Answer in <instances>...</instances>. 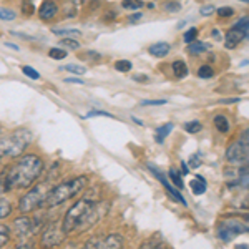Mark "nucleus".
<instances>
[{"mask_svg":"<svg viewBox=\"0 0 249 249\" xmlns=\"http://www.w3.org/2000/svg\"><path fill=\"white\" fill-rule=\"evenodd\" d=\"M43 171V161L37 155H25L7 170V186L12 190H25L37 181Z\"/></svg>","mask_w":249,"mask_h":249,"instance_id":"obj_1","label":"nucleus"},{"mask_svg":"<svg viewBox=\"0 0 249 249\" xmlns=\"http://www.w3.org/2000/svg\"><path fill=\"white\" fill-rule=\"evenodd\" d=\"M87 183H88L87 176H77V178H71V179H68V181L57 184L55 188H52L50 195H48V198L45 201V206H50V208L60 206L62 203L68 201L70 198H73V196H77L78 193H82L85 190Z\"/></svg>","mask_w":249,"mask_h":249,"instance_id":"obj_2","label":"nucleus"},{"mask_svg":"<svg viewBox=\"0 0 249 249\" xmlns=\"http://www.w3.org/2000/svg\"><path fill=\"white\" fill-rule=\"evenodd\" d=\"M32 142V131L27 128H18L0 138V158H15L27 150Z\"/></svg>","mask_w":249,"mask_h":249,"instance_id":"obj_3","label":"nucleus"},{"mask_svg":"<svg viewBox=\"0 0 249 249\" xmlns=\"http://www.w3.org/2000/svg\"><path fill=\"white\" fill-rule=\"evenodd\" d=\"M50 191H52V188L48 183H38L37 186H34L29 193H25V195L20 198L18 211L27 214V213H34L35 210H38V208L45 206V201H47L48 195H50Z\"/></svg>","mask_w":249,"mask_h":249,"instance_id":"obj_4","label":"nucleus"},{"mask_svg":"<svg viewBox=\"0 0 249 249\" xmlns=\"http://www.w3.org/2000/svg\"><path fill=\"white\" fill-rule=\"evenodd\" d=\"M93 203L95 201H91L90 198H83V199H80V201L75 203L73 206L67 211L65 218H63V221H62V230L67 236L70 234V232H75V230L80 226V223L85 219L88 211L91 210Z\"/></svg>","mask_w":249,"mask_h":249,"instance_id":"obj_5","label":"nucleus"},{"mask_svg":"<svg viewBox=\"0 0 249 249\" xmlns=\"http://www.w3.org/2000/svg\"><path fill=\"white\" fill-rule=\"evenodd\" d=\"M216 232H218L219 239H223L224 243H230L239 234H244L248 232V223L246 221H241L238 218H228L223 219L216 228Z\"/></svg>","mask_w":249,"mask_h":249,"instance_id":"obj_6","label":"nucleus"},{"mask_svg":"<svg viewBox=\"0 0 249 249\" xmlns=\"http://www.w3.org/2000/svg\"><path fill=\"white\" fill-rule=\"evenodd\" d=\"M249 158V146H248V130L241 135V140L232 143L226 150V160L234 166H246Z\"/></svg>","mask_w":249,"mask_h":249,"instance_id":"obj_7","label":"nucleus"},{"mask_svg":"<svg viewBox=\"0 0 249 249\" xmlns=\"http://www.w3.org/2000/svg\"><path fill=\"white\" fill-rule=\"evenodd\" d=\"M110 210V204L105 203V201H98V203H93L91 210L88 211V214L85 216V219L80 223V226L75 230V232H83V231H88L90 228H93L96 223H98L102 218H105V214Z\"/></svg>","mask_w":249,"mask_h":249,"instance_id":"obj_8","label":"nucleus"},{"mask_svg":"<svg viewBox=\"0 0 249 249\" xmlns=\"http://www.w3.org/2000/svg\"><path fill=\"white\" fill-rule=\"evenodd\" d=\"M248 32H249V20H248V17H243L238 23H234V27L226 34L224 47H226L228 50L236 48L244 38H248Z\"/></svg>","mask_w":249,"mask_h":249,"instance_id":"obj_9","label":"nucleus"},{"mask_svg":"<svg viewBox=\"0 0 249 249\" xmlns=\"http://www.w3.org/2000/svg\"><path fill=\"white\" fill-rule=\"evenodd\" d=\"M67 234L63 232L62 226L57 223H50L48 226L45 228L42 234V246L45 249H53V248H58L60 244L65 241Z\"/></svg>","mask_w":249,"mask_h":249,"instance_id":"obj_10","label":"nucleus"},{"mask_svg":"<svg viewBox=\"0 0 249 249\" xmlns=\"http://www.w3.org/2000/svg\"><path fill=\"white\" fill-rule=\"evenodd\" d=\"M38 228V221L35 218H27V216H22V218H17L14 221V232L17 238H27V236L34 234Z\"/></svg>","mask_w":249,"mask_h":249,"instance_id":"obj_11","label":"nucleus"},{"mask_svg":"<svg viewBox=\"0 0 249 249\" xmlns=\"http://www.w3.org/2000/svg\"><path fill=\"white\" fill-rule=\"evenodd\" d=\"M148 170H150L151 173H153V175H155V178L158 179V181L161 183L164 188H166L168 195H170L173 199H176V201H179L181 204H186V199H184L183 196H181V193H179V191H176V188H175V186H171V184H170V181H168V178H166V175H164V173L160 171L158 168H156L153 163H148Z\"/></svg>","mask_w":249,"mask_h":249,"instance_id":"obj_12","label":"nucleus"},{"mask_svg":"<svg viewBox=\"0 0 249 249\" xmlns=\"http://www.w3.org/2000/svg\"><path fill=\"white\" fill-rule=\"evenodd\" d=\"M57 14H58L57 0H43L42 5H40V9H38L40 20H43V22H50V20H53L55 17H57Z\"/></svg>","mask_w":249,"mask_h":249,"instance_id":"obj_13","label":"nucleus"},{"mask_svg":"<svg viewBox=\"0 0 249 249\" xmlns=\"http://www.w3.org/2000/svg\"><path fill=\"white\" fill-rule=\"evenodd\" d=\"M123 244H124L123 236L113 232V234H110L102 239V246H100V249H123Z\"/></svg>","mask_w":249,"mask_h":249,"instance_id":"obj_14","label":"nucleus"},{"mask_svg":"<svg viewBox=\"0 0 249 249\" xmlns=\"http://www.w3.org/2000/svg\"><path fill=\"white\" fill-rule=\"evenodd\" d=\"M170 50H171V45L166 42H158V43H153V45L148 47V53H150L151 57H156V58L166 57V55L170 53Z\"/></svg>","mask_w":249,"mask_h":249,"instance_id":"obj_15","label":"nucleus"},{"mask_svg":"<svg viewBox=\"0 0 249 249\" xmlns=\"http://www.w3.org/2000/svg\"><path fill=\"white\" fill-rule=\"evenodd\" d=\"M171 70H173V75H175V78L181 80V78H186L188 73H190V70H188V65L183 62V60H176V62L171 63Z\"/></svg>","mask_w":249,"mask_h":249,"instance_id":"obj_16","label":"nucleus"},{"mask_svg":"<svg viewBox=\"0 0 249 249\" xmlns=\"http://www.w3.org/2000/svg\"><path fill=\"white\" fill-rule=\"evenodd\" d=\"M190 188H191L193 195H196V196L204 195V191H206V179H204L203 176H195L190 181Z\"/></svg>","mask_w":249,"mask_h":249,"instance_id":"obj_17","label":"nucleus"},{"mask_svg":"<svg viewBox=\"0 0 249 249\" xmlns=\"http://www.w3.org/2000/svg\"><path fill=\"white\" fill-rule=\"evenodd\" d=\"M173 128H175V124L173 123H164V124H161V126L156 128V131H155L156 143H163L164 138H168V135L173 131Z\"/></svg>","mask_w":249,"mask_h":249,"instance_id":"obj_18","label":"nucleus"},{"mask_svg":"<svg viewBox=\"0 0 249 249\" xmlns=\"http://www.w3.org/2000/svg\"><path fill=\"white\" fill-rule=\"evenodd\" d=\"M211 48L210 43H204V42H191L188 43V53L191 55H201L204 52H208Z\"/></svg>","mask_w":249,"mask_h":249,"instance_id":"obj_19","label":"nucleus"},{"mask_svg":"<svg viewBox=\"0 0 249 249\" xmlns=\"http://www.w3.org/2000/svg\"><path fill=\"white\" fill-rule=\"evenodd\" d=\"M213 122H214V126L218 128L221 133H228V131H230L231 123H230V120H228L224 115H216Z\"/></svg>","mask_w":249,"mask_h":249,"instance_id":"obj_20","label":"nucleus"},{"mask_svg":"<svg viewBox=\"0 0 249 249\" xmlns=\"http://www.w3.org/2000/svg\"><path fill=\"white\" fill-rule=\"evenodd\" d=\"M60 48H63V50H71V52H75V50H80V43L77 42L75 38H71V37H65V38H62L60 40Z\"/></svg>","mask_w":249,"mask_h":249,"instance_id":"obj_21","label":"nucleus"},{"mask_svg":"<svg viewBox=\"0 0 249 249\" xmlns=\"http://www.w3.org/2000/svg\"><path fill=\"white\" fill-rule=\"evenodd\" d=\"M20 12H22L23 17H32L35 14V5L32 0H22L20 2Z\"/></svg>","mask_w":249,"mask_h":249,"instance_id":"obj_22","label":"nucleus"},{"mask_svg":"<svg viewBox=\"0 0 249 249\" xmlns=\"http://www.w3.org/2000/svg\"><path fill=\"white\" fill-rule=\"evenodd\" d=\"M60 70H67V71H70V73H73V75H85L87 73V68L85 67H82V65H77V63H68V65H63V67H60Z\"/></svg>","mask_w":249,"mask_h":249,"instance_id":"obj_23","label":"nucleus"},{"mask_svg":"<svg viewBox=\"0 0 249 249\" xmlns=\"http://www.w3.org/2000/svg\"><path fill=\"white\" fill-rule=\"evenodd\" d=\"M67 55H68V52L60 47H53L48 50V57L52 60H63V58H67Z\"/></svg>","mask_w":249,"mask_h":249,"instance_id":"obj_24","label":"nucleus"},{"mask_svg":"<svg viewBox=\"0 0 249 249\" xmlns=\"http://www.w3.org/2000/svg\"><path fill=\"white\" fill-rule=\"evenodd\" d=\"M10 213H12V204H10V201H7V199L0 198V219L9 218Z\"/></svg>","mask_w":249,"mask_h":249,"instance_id":"obj_25","label":"nucleus"},{"mask_svg":"<svg viewBox=\"0 0 249 249\" xmlns=\"http://www.w3.org/2000/svg\"><path fill=\"white\" fill-rule=\"evenodd\" d=\"M184 130H186L188 133L195 135V133H199V131L203 130V124H201V122H198V120H193V122L184 123Z\"/></svg>","mask_w":249,"mask_h":249,"instance_id":"obj_26","label":"nucleus"},{"mask_svg":"<svg viewBox=\"0 0 249 249\" xmlns=\"http://www.w3.org/2000/svg\"><path fill=\"white\" fill-rule=\"evenodd\" d=\"M122 7L128 10H140L142 7H144V2L143 0H123Z\"/></svg>","mask_w":249,"mask_h":249,"instance_id":"obj_27","label":"nucleus"},{"mask_svg":"<svg viewBox=\"0 0 249 249\" xmlns=\"http://www.w3.org/2000/svg\"><path fill=\"white\" fill-rule=\"evenodd\" d=\"M10 241V228L5 224H0V249Z\"/></svg>","mask_w":249,"mask_h":249,"instance_id":"obj_28","label":"nucleus"},{"mask_svg":"<svg viewBox=\"0 0 249 249\" xmlns=\"http://www.w3.org/2000/svg\"><path fill=\"white\" fill-rule=\"evenodd\" d=\"M198 77L204 78V80L213 78L214 77V68H213L211 65H201L198 68Z\"/></svg>","mask_w":249,"mask_h":249,"instance_id":"obj_29","label":"nucleus"},{"mask_svg":"<svg viewBox=\"0 0 249 249\" xmlns=\"http://www.w3.org/2000/svg\"><path fill=\"white\" fill-rule=\"evenodd\" d=\"M131 62H128V60H116L115 62V70L116 71H122V73H126V71H131Z\"/></svg>","mask_w":249,"mask_h":249,"instance_id":"obj_30","label":"nucleus"},{"mask_svg":"<svg viewBox=\"0 0 249 249\" xmlns=\"http://www.w3.org/2000/svg\"><path fill=\"white\" fill-rule=\"evenodd\" d=\"M170 178H171V181L173 184H175V188H178V190H183V179H181V175H179V171L178 170H170Z\"/></svg>","mask_w":249,"mask_h":249,"instance_id":"obj_31","label":"nucleus"},{"mask_svg":"<svg viewBox=\"0 0 249 249\" xmlns=\"http://www.w3.org/2000/svg\"><path fill=\"white\" fill-rule=\"evenodd\" d=\"M17 18V14L10 9H5V7H0V20L3 22H12V20Z\"/></svg>","mask_w":249,"mask_h":249,"instance_id":"obj_32","label":"nucleus"},{"mask_svg":"<svg viewBox=\"0 0 249 249\" xmlns=\"http://www.w3.org/2000/svg\"><path fill=\"white\" fill-rule=\"evenodd\" d=\"M22 71H23V75H25V77H29L30 80H40V73H38L37 70H35L34 67L23 65L22 67Z\"/></svg>","mask_w":249,"mask_h":249,"instance_id":"obj_33","label":"nucleus"},{"mask_svg":"<svg viewBox=\"0 0 249 249\" xmlns=\"http://www.w3.org/2000/svg\"><path fill=\"white\" fill-rule=\"evenodd\" d=\"M140 249H166V244L163 241H146Z\"/></svg>","mask_w":249,"mask_h":249,"instance_id":"obj_34","label":"nucleus"},{"mask_svg":"<svg viewBox=\"0 0 249 249\" xmlns=\"http://www.w3.org/2000/svg\"><path fill=\"white\" fill-rule=\"evenodd\" d=\"M198 29L196 27H191V29H188L186 32H184V35H183V40L186 43H191V42H195L196 40V37H198Z\"/></svg>","mask_w":249,"mask_h":249,"instance_id":"obj_35","label":"nucleus"},{"mask_svg":"<svg viewBox=\"0 0 249 249\" xmlns=\"http://www.w3.org/2000/svg\"><path fill=\"white\" fill-rule=\"evenodd\" d=\"M214 14H218L219 18H230L234 15V9H231V7H219V9H216Z\"/></svg>","mask_w":249,"mask_h":249,"instance_id":"obj_36","label":"nucleus"},{"mask_svg":"<svg viewBox=\"0 0 249 249\" xmlns=\"http://www.w3.org/2000/svg\"><path fill=\"white\" fill-rule=\"evenodd\" d=\"M102 239L103 238H100V236H95V238L88 239L82 249H100V246H102Z\"/></svg>","mask_w":249,"mask_h":249,"instance_id":"obj_37","label":"nucleus"},{"mask_svg":"<svg viewBox=\"0 0 249 249\" xmlns=\"http://www.w3.org/2000/svg\"><path fill=\"white\" fill-rule=\"evenodd\" d=\"M82 32L77 30V29H63V30H53V35H57V37H63V35H67V37H71V35H80Z\"/></svg>","mask_w":249,"mask_h":249,"instance_id":"obj_38","label":"nucleus"},{"mask_svg":"<svg viewBox=\"0 0 249 249\" xmlns=\"http://www.w3.org/2000/svg\"><path fill=\"white\" fill-rule=\"evenodd\" d=\"M168 100L164 98H160V100H143L140 105L142 107H160V105H166Z\"/></svg>","mask_w":249,"mask_h":249,"instance_id":"obj_39","label":"nucleus"},{"mask_svg":"<svg viewBox=\"0 0 249 249\" xmlns=\"http://www.w3.org/2000/svg\"><path fill=\"white\" fill-rule=\"evenodd\" d=\"M95 116H107V118H115L111 113H108V111H103V110H91L88 111V113L83 116V118H95Z\"/></svg>","mask_w":249,"mask_h":249,"instance_id":"obj_40","label":"nucleus"},{"mask_svg":"<svg viewBox=\"0 0 249 249\" xmlns=\"http://www.w3.org/2000/svg\"><path fill=\"white\" fill-rule=\"evenodd\" d=\"M164 10L166 12H170V14H176V12H179L181 10V3L179 2H166L164 3Z\"/></svg>","mask_w":249,"mask_h":249,"instance_id":"obj_41","label":"nucleus"},{"mask_svg":"<svg viewBox=\"0 0 249 249\" xmlns=\"http://www.w3.org/2000/svg\"><path fill=\"white\" fill-rule=\"evenodd\" d=\"M216 12V7L211 5V3H208V5H203L201 9H199V14L203 15V17H210V15H213Z\"/></svg>","mask_w":249,"mask_h":249,"instance_id":"obj_42","label":"nucleus"},{"mask_svg":"<svg viewBox=\"0 0 249 249\" xmlns=\"http://www.w3.org/2000/svg\"><path fill=\"white\" fill-rule=\"evenodd\" d=\"M9 191V186H7V171L0 173V195Z\"/></svg>","mask_w":249,"mask_h":249,"instance_id":"obj_43","label":"nucleus"},{"mask_svg":"<svg viewBox=\"0 0 249 249\" xmlns=\"http://www.w3.org/2000/svg\"><path fill=\"white\" fill-rule=\"evenodd\" d=\"M190 166L191 168H199L201 166V160H199V155H195L190 158Z\"/></svg>","mask_w":249,"mask_h":249,"instance_id":"obj_44","label":"nucleus"},{"mask_svg":"<svg viewBox=\"0 0 249 249\" xmlns=\"http://www.w3.org/2000/svg\"><path fill=\"white\" fill-rule=\"evenodd\" d=\"M133 80H135V82H138V83H146L148 80H150V77H146V75L136 73V75H133Z\"/></svg>","mask_w":249,"mask_h":249,"instance_id":"obj_45","label":"nucleus"},{"mask_svg":"<svg viewBox=\"0 0 249 249\" xmlns=\"http://www.w3.org/2000/svg\"><path fill=\"white\" fill-rule=\"evenodd\" d=\"M17 249H37V248H35V243H34V241H30V243L20 244V246H18Z\"/></svg>","mask_w":249,"mask_h":249,"instance_id":"obj_46","label":"nucleus"},{"mask_svg":"<svg viewBox=\"0 0 249 249\" xmlns=\"http://www.w3.org/2000/svg\"><path fill=\"white\" fill-rule=\"evenodd\" d=\"M143 15H142V12H136V14H133V15H130V17H128V20H130L131 23L133 22H138L140 18H142Z\"/></svg>","mask_w":249,"mask_h":249,"instance_id":"obj_47","label":"nucleus"},{"mask_svg":"<svg viewBox=\"0 0 249 249\" xmlns=\"http://www.w3.org/2000/svg\"><path fill=\"white\" fill-rule=\"evenodd\" d=\"M65 82L67 83H75V85H85V83H83L82 80H78V78H65Z\"/></svg>","mask_w":249,"mask_h":249,"instance_id":"obj_48","label":"nucleus"},{"mask_svg":"<svg viewBox=\"0 0 249 249\" xmlns=\"http://www.w3.org/2000/svg\"><path fill=\"white\" fill-rule=\"evenodd\" d=\"M211 35H213V38H214V40H221V32H219L218 29L213 30V32H211Z\"/></svg>","mask_w":249,"mask_h":249,"instance_id":"obj_49","label":"nucleus"},{"mask_svg":"<svg viewBox=\"0 0 249 249\" xmlns=\"http://www.w3.org/2000/svg\"><path fill=\"white\" fill-rule=\"evenodd\" d=\"M241 98H230V100H221V103H238Z\"/></svg>","mask_w":249,"mask_h":249,"instance_id":"obj_50","label":"nucleus"},{"mask_svg":"<svg viewBox=\"0 0 249 249\" xmlns=\"http://www.w3.org/2000/svg\"><path fill=\"white\" fill-rule=\"evenodd\" d=\"M131 120H133V123H136V124H138V126H144L142 120H140V118H136V116H131Z\"/></svg>","mask_w":249,"mask_h":249,"instance_id":"obj_51","label":"nucleus"},{"mask_svg":"<svg viewBox=\"0 0 249 249\" xmlns=\"http://www.w3.org/2000/svg\"><path fill=\"white\" fill-rule=\"evenodd\" d=\"M5 45L9 47V48H12V50H17V52L20 50V47H18V45H15V43H5Z\"/></svg>","mask_w":249,"mask_h":249,"instance_id":"obj_52","label":"nucleus"},{"mask_svg":"<svg viewBox=\"0 0 249 249\" xmlns=\"http://www.w3.org/2000/svg\"><path fill=\"white\" fill-rule=\"evenodd\" d=\"M146 7H148V9H155V3L150 2V3H146Z\"/></svg>","mask_w":249,"mask_h":249,"instance_id":"obj_53","label":"nucleus"},{"mask_svg":"<svg viewBox=\"0 0 249 249\" xmlns=\"http://www.w3.org/2000/svg\"><path fill=\"white\" fill-rule=\"evenodd\" d=\"M183 164V173H188V166H186V163H181Z\"/></svg>","mask_w":249,"mask_h":249,"instance_id":"obj_54","label":"nucleus"},{"mask_svg":"<svg viewBox=\"0 0 249 249\" xmlns=\"http://www.w3.org/2000/svg\"><path fill=\"white\" fill-rule=\"evenodd\" d=\"M241 2H244V3H248V2H249V0H241Z\"/></svg>","mask_w":249,"mask_h":249,"instance_id":"obj_55","label":"nucleus"}]
</instances>
